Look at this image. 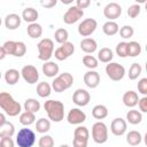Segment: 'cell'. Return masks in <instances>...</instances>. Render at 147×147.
<instances>
[{"label":"cell","mask_w":147,"mask_h":147,"mask_svg":"<svg viewBox=\"0 0 147 147\" xmlns=\"http://www.w3.org/2000/svg\"><path fill=\"white\" fill-rule=\"evenodd\" d=\"M114 57L113 51L108 47H103L98 52V60L103 63H109Z\"/></svg>","instance_id":"cell-24"},{"label":"cell","mask_w":147,"mask_h":147,"mask_svg":"<svg viewBox=\"0 0 147 147\" xmlns=\"http://www.w3.org/2000/svg\"><path fill=\"white\" fill-rule=\"evenodd\" d=\"M91 100V95L90 93L84 90V88H78L72 94V101L75 105H77L78 107H84V106H87L88 102Z\"/></svg>","instance_id":"cell-12"},{"label":"cell","mask_w":147,"mask_h":147,"mask_svg":"<svg viewBox=\"0 0 147 147\" xmlns=\"http://www.w3.org/2000/svg\"><path fill=\"white\" fill-rule=\"evenodd\" d=\"M0 79H1V72H0Z\"/></svg>","instance_id":"cell-55"},{"label":"cell","mask_w":147,"mask_h":147,"mask_svg":"<svg viewBox=\"0 0 147 147\" xmlns=\"http://www.w3.org/2000/svg\"><path fill=\"white\" fill-rule=\"evenodd\" d=\"M26 31H28V34L31 38H33V39L34 38H39L42 34V28L38 23H31V24H29Z\"/></svg>","instance_id":"cell-30"},{"label":"cell","mask_w":147,"mask_h":147,"mask_svg":"<svg viewBox=\"0 0 147 147\" xmlns=\"http://www.w3.org/2000/svg\"><path fill=\"white\" fill-rule=\"evenodd\" d=\"M21 72H18V70L16 69H8L5 72V80L8 85H15L18 79H20Z\"/></svg>","instance_id":"cell-22"},{"label":"cell","mask_w":147,"mask_h":147,"mask_svg":"<svg viewBox=\"0 0 147 147\" xmlns=\"http://www.w3.org/2000/svg\"><path fill=\"white\" fill-rule=\"evenodd\" d=\"M141 133L138 132V131H130L127 134H126V141L129 145L131 146H138L140 142H141Z\"/></svg>","instance_id":"cell-29"},{"label":"cell","mask_w":147,"mask_h":147,"mask_svg":"<svg viewBox=\"0 0 147 147\" xmlns=\"http://www.w3.org/2000/svg\"><path fill=\"white\" fill-rule=\"evenodd\" d=\"M126 119L130 124H133V125L139 124L142 121V114L139 110H136V109L129 110L127 114H126Z\"/></svg>","instance_id":"cell-28"},{"label":"cell","mask_w":147,"mask_h":147,"mask_svg":"<svg viewBox=\"0 0 147 147\" xmlns=\"http://www.w3.org/2000/svg\"><path fill=\"white\" fill-rule=\"evenodd\" d=\"M87 139H83V138H77L74 137L72 140V146L74 147H87Z\"/></svg>","instance_id":"cell-46"},{"label":"cell","mask_w":147,"mask_h":147,"mask_svg":"<svg viewBox=\"0 0 147 147\" xmlns=\"http://www.w3.org/2000/svg\"><path fill=\"white\" fill-rule=\"evenodd\" d=\"M121 14H122V7L117 2H109L103 8V15L109 21L118 18L121 16Z\"/></svg>","instance_id":"cell-13"},{"label":"cell","mask_w":147,"mask_h":147,"mask_svg":"<svg viewBox=\"0 0 147 147\" xmlns=\"http://www.w3.org/2000/svg\"><path fill=\"white\" fill-rule=\"evenodd\" d=\"M21 75L28 84H36L39 79V72H38L37 68L31 64L24 65L21 70Z\"/></svg>","instance_id":"cell-10"},{"label":"cell","mask_w":147,"mask_h":147,"mask_svg":"<svg viewBox=\"0 0 147 147\" xmlns=\"http://www.w3.org/2000/svg\"><path fill=\"white\" fill-rule=\"evenodd\" d=\"M83 63L88 69H95L98 67V59L92 55H85L83 57Z\"/></svg>","instance_id":"cell-37"},{"label":"cell","mask_w":147,"mask_h":147,"mask_svg":"<svg viewBox=\"0 0 147 147\" xmlns=\"http://www.w3.org/2000/svg\"><path fill=\"white\" fill-rule=\"evenodd\" d=\"M141 71H142V68H141V65L139 63H137V62L132 63L131 67H130V69H129V78L131 80L137 79L141 75Z\"/></svg>","instance_id":"cell-36"},{"label":"cell","mask_w":147,"mask_h":147,"mask_svg":"<svg viewBox=\"0 0 147 147\" xmlns=\"http://www.w3.org/2000/svg\"><path fill=\"white\" fill-rule=\"evenodd\" d=\"M59 65L53 61H46L42 64V72L47 77H55L59 74Z\"/></svg>","instance_id":"cell-18"},{"label":"cell","mask_w":147,"mask_h":147,"mask_svg":"<svg viewBox=\"0 0 147 147\" xmlns=\"http://www.w3.org/2000/svg\"><path fill=\"white\" fill-rule=\"evenodd\" d=\"M21 20L17 14H8L5 18V25L8 30H15L21 25Z\"/></svg>","instance_id":"cell-19"},{"label":"cell","mask_w":147,"mask_h":147,"mask_svg":"<svg viewBox=\"0 0 147 147\" xmlns=\"http://www.w3.org/2000/svg\"><path fill=\"white\" fill-rule=\"evenodd\" d=\"M138 106H139V109L142 113H147V96H144V98L139 99Z\"/></svg>","instance_id":"cell-47"},{"label":"cell","mask_w":147,"mask_h":147,"mask_svg":"<svg viewBox=\"0 0 147 147\" xmlns=\"http://www.w3.org/2000/svg\"><path fill=\"white\" fill-rule=\"evenodd\" d=\"M44 108L48 115V118L55 123L61 122L64 118V105L57 100H48L45 102Z\"/></svg>","instance_id":"cell-2"},{"label":"cell","mask_w":147,"mask_h":147,"mask_svg":"<svg viewBox=\"0 0 147 147\" xmlns=\"http://www.w3.org/2000/svg\"><path fill=\"white\" fill-rule=\"evenodd\" d=\"M0 108L10 117H15L21 113V105L8 92H0Z\"/></svg>","instance_id":"cell-1"},{"label":"cell","mask_w":147,"mask_h":147,"mask_svg":"<svg viewBox=\"0 0 147 147\" xmlns=\"http://www.w3.org/2000/svg\"><path fill=\"white\" fill-rule=\"evenodd\" d=\"M0 147H14V141L11 138H1Z\"/></svg>","instance_id":"cell-48"},{"label":"cell","mask_w":147,"mask_h":147,"mask_svg":"<svg viewBox=\"0 0 147 147\" xmlns=\"http://www.w3.org/2000/svg\"><path fill=\"white\" fill-rule=\"evenodd\" d=\"M123 103L129 107V108H133L134 106L138 105V101H139V96H138V93L134 92V91H126L123 95Z\"/></svg>","instance_id":"cell-17"},{"label":"cell","mask_w":147,"mask_h":147,"mask_svg":"<svg viewBox=\"0 0 147 147\" xmlns=\"http://www.w3.org/2000/svg\"><path fill=\"white\" fill-rule=\"evenodd\" d=\"M24 109H25V111L36 114L40 110V102L36 99H32V98L26 99L24 102Z\"/></svg>","instance_id":"cell-25"},{"label":"cell","mask_w":147,"mask_h":147,"mask_svg":"<svg viewBox=\"0 0 147 147\" xmlns=\"http://www.w3.org/2000/svg\"><path fill=\"white\" fill-rule=\"evenodd\" d=\"M38 16H39V14H38V11H37V9H34V8H32V7H28V8H25L24 10H23V13H22V18L25 21V22H28V23H36V21L38 20Z\"/></svg>","instance_id":"cell-21"},{"label":"cell","mask_w":147,"mask_h":147,"mask_svg":"<svg viewBox=\"0 0 147 147\" xmlns=\"http://www.w3.org/2000/svg\"><path fill=\"white\" fill-rule=\"evenodd\" d=\"M36 142V134L32 130L23 127L16 136V144L18 147H32Z\"/></svg>","instance_id":"cell-5"},{"label":"cell","mask_w":147,"mask_h":147,"mask_svg":"<svg viewBox=\"0 0 147 147\" xmlns=\"http://www.w3.org/2000/svg\"><path fill=\"white\" fill-rule=\"evenodd\" d=\"M84 15V11L77 8L76 6H71L68 8L65 14L63 15V22L65 24H74L77 21H79Z\"/></svg>","instance_id":"cell-11"},{"label":"cell","mask_w":147,"mask_h":147,"mask_svg":"<svg viewBox=\"0 0 147 147\" xmlns=\"http://www.w3.org/2000/svg\"><path fill=\"white\" fill-rule=\"evenodd\" d=\"M39 147H53L54 146V139L51 136H42L38 141Z\"/></svg>","instance_id":"cell-42"},{"label":"cell","mask_w":147,"mask_h":147,"mask_svg":"<svg viewBox=\"0 0 147 147\" xmlns=\"http://www.w3.org/2000/svg\"><path fill=\"white\" fill-rule=\"evenodd\" d=\"M96 41L92 38H84L82 41H80V49L87 54L90 53H93L96 51Z\"/></svg>","instance_id":"cell-20"},{"label":"cell","mask_w":147,"mask_h":147,"mask_svg":"<svg viewBox=\"0 0 147 147\" xmlns=\"http://www.w3.org/2000/svg\"><path fill=\"white\" fill-rule=\"evenodd\" d=\"M118 31H119V36H121L123 39H129V38H131V37L133 36V33H134V30H133V28H132L131 25H124V26H122Z\"/></svg>","instance_id":"cell-38"},{"label":"cell","mask_w":147,"mask_h":147,"mask_svg":"<svg viewBox=\"0 0 147 147\" xmlns=\"http://www.w3.org/2000/svg\"><path fill=\"white\" fill-rule=\"evenodd\" d=\"M106 74L111 80L118 82L125 76V68L117 62H109L106 65Z\"/></svg>","instance_id":"cell-7"},{"label":"cell","mask_w":147,"mask_h":147,"mask_svg":"<svg viewBox=\"0 0 147 147\" xmlns=\"http://www.w3.org/2000/svg\"><path fill=\"white\" fill-rule=\"evenodd\" d=\"M141 53V46L137 41H130L127 42V56H138Z\"/></svg>","instance_id":"cell-32"},{"label":"cell","mask_w":147,"mask_h":147,"mask_svg":"<svg viewBox=\"0 0 147 147\" xmlns=\"http://www.w3.org/2000/svg\"><path fill=\"white\" fill-rule=\"evenodd\" d=\"M92 138L96 144H105L108 140V129L103 122H96L93 124Z\"/></svg>","instance_id":"cell-6"},{"label":"cell","mask_w":147,"mask_h":147,"mask_svg":"<svg viewBox=\"0 0 147 147\" xmlns=\"http://www.w3.org/2000/svg\"><path fill=\"white\" fill-rule=\"evenodd\" d=\"M6 122H7V119H6V116H5V114L0 113V126H1L2 124H5Z\"/></svg>","instance_id":"cell-51"},{"label":"cell","mask_w":147,"mask_h":147,"mask_svg":"<svg viewBox=\"0 0 147 147\" xmlns=\"http://www.w3.org/2000/svg\"><path fill=\"white\" fill-rule=\"evenodd\" d=\"M92 116L96 119H103L108 116V109L103 105H96L92 109Z\"/></svg>","instance_id":"cell-26"},{"label":"cell","mask_w":147,"mask_h":147,"mask_svg":"<svg viewBox=\"0 0 147 147\" xmlns=\"http://www.w3.org/2000/svg\"><path fill=\"white\" fill-rule=\"evenodd\" d=\"M75 52V46L72 42L70 41H67L64 44H62L60 47H57L55 49V53H54V56L56 60L59 61H63L65 59H68L69 56H71Z\"/></svg>","instance_id":"cell-9"},{"label":"cell","mask_w":147,"mask_h":147,"mask_svg":"<svg viewBox=\"0 0 147 147\" xmlns=\"http://www.w3.org/2000/svg\"><path fill=\"white\" fill-rule=\"evenodd\" d=\"M51 129V122L46 118H39L36 123V130L39 133H46Z\"/></svg>","instance_id":"cell-34"},{"label":"cell","mask_w":147,"mask_h":147,"mask_svg":"<svg viewBox=\"0 0 147 147\" xmlns=\"http://www.w3.org/2000/svg\"><path fill=\"white\" fill-rule=\"evenodd\" d=\"M26 53V46L23 41H16V46H15V52H14V56L16 57H21L23 55H25Z\"/></svg>","instance_id":"cell-40"},{"label":"cell","mask_w":147,"mask_h":147,"mask_svg":"<svg viewBox=\"0 0 147 147\" xmlns=\"http://www.w3.org/2000/svg\"><path fill=\"white\" fill-rule=\"evenodd\" d=\"M60 147H70V146H68V145H61Z\"/></svg>","instance_id":"cell-53"},{"label":"cell","mask_w":147,"mask_h":147,"mask_svg":"<svg viewBox=\"0 0 147 147\" xmlns=\"http://www.w3.org/2000/svg\"><path fill=\"white\" fill-rule=\"evenodd\" d=\"M96 26L98 23L94 18H85L78 25V33L83 37H88L95 31Z\"/></svg>","instance_id":"cell-8"},{"label":"cell","mask_w":147,"mask_h":147,"mask_svg":"<svg viewBox=\"0 0 147 147\" xmlns=\"http://www.w3.org/2000/svg\"><path fill=\"white\" fill-rule=\"evenodd\" d=\"M90 5H91V1H90V0H77V1H76V7L79 8L80 10L87 8Z\"/></svg>","instance_id":"cell-49"},{"label":"cell","mask_w":147,"mask_h":147,"mask_svg":"<svg viewBox=\"0 0 147 147\" xmlns=\"http://www.w3.org/2000/svg\"><path fill=\"white\" fill-rule=\"evenodd\" d=\"M56 2H57L56 0H41L40 5L42 7H45V8H52V7H54L56 5Z\"/></svg>","instance_id":"cell-50"},{"label":"cell","mask_w":147,"mask_h":147,"mask_svg":"<svg viewBox=\"0 0 147 147\" xmlns=\"http://www.w3.org/2000/svg\"><path fill=\"white\" fill-rule=\"evenodd\" d=\"M51 91H52V86L46 83V82H41L38 84L37 86V94L40 96V98H46L51 94Z\"/></svg>","instance_id":"cell-31"},{"label":"cell","mask_w":147,"mask_h":147,"mask_svg":"<svg viewBox=\"0 0 147 147\" xmlns=\"http://www.w3.org/2000/svg\"><path fill=\"white\" fill-rule=\"evenodd\" d=\"M72 83H74V77H72V75H71L70 72H63V74H61L60 76L55 77V79H54L53 83H52V88H53L55 92L61 93V92H63V91L70 88L71 85H72Z\"/></svg>","instance_id":"cell-4"},{"label":"cell","mask_w":147,"mask_h":147,"mask_svg":"<svg viewBox=\"0 0 147 147\" xmlns=\"http://www.w3.org/2000/svg\"><path fill=\"white\" fill-rule=\"evenodd\" d=\"M138 91L144 96H146V94H147V78H141L139 80V83H138Z\"/></svg>","instance_id":"cell-45"},{"label":"cell","mask_w":147,"mask_h":147,"mask_svg":"<svg viewBox=\"0 0 147 147\" xmlns=\"http://www.w3.org/2000/svg\"><path fill=\"white\" fill-rule=\"evenodd\" d=\"M6 52H5V49H3V47L2 46H0V60H3L5 57H6Z\"/></svg>","instance_id":"cell-52"},{"label":"cell","mask_w":147,"mask_h":147,"mask_svg":"<svg viewBox=\"0 0 147 147\" xmlns=\"http://www.w3.org/2000/svg\"><path fill=\"white\" fill-rule=\"evenodd\" d=\"M118 30H119L118 24L116 22H114V21H108L102 26V31H103V33L106 36H114V34H116L118 32Z\"/></svg>","instance_id":"cell-27"},{"label":"cell","mask_w":147,"mask_h":147,"mask_svg":"<svg viewBox=\"0 0 147 147\" xmlns=\"http://www.w3.org/2000/svg\"><path fill=\"white\" fill-rule=\"evenodd\" d=\"M1 23H2V21H1V17H0V25H1Z\"/></svg>","instance_id":"cell-54"},{"label":"cell","mask_w":147,"mask_h":147,"mask_svg":"<svg viewBox=\"0 0 147 147\" xmlns=\"http://www.w3.org/2000/svg\"><path fill=\"white\" fill-rule=\"evenodd\" d=\"M34 121H36V116H34L33 113L24 111V113H22V114L20 115V123H21L22 125H25V126L31 125V124L34 123Z\"/></svg>","instance_id":"cell-33"},{"label":"cell","mask_w":147,"mask_h":147,"mask_svg":"<svg viewBox=\"0 0 147 147\" xmlns=\"http://www.w3.org/2000/svg\"><path fill=\"white\" fill-rule=\"evenodd\" d=\"M140 6L138 3H134V5H131L127 9V15L131 17V18H136L138 17V15L140 14Z\"/></svg>","instance_id":"cell-43"},{"label":"cell","mask_w":147,"mask_h":147,"mask_svg":"<svg viewBox=\"0 0 147 147\" xmlns=\"http://www.w3.org/2000/svg\"><path fill=\"white\" fill-rule=\"evenodd\" d=\"M67 121L70 124L77 125V124H82L83 122L86 121V114L80 110L79 108H72L69 110L68 115H67Z\"/></svg>","instance_id":"cell-14"},{"label":"cell","mask_w":147,"mask_h":147,"mask_svg":"<svg viewBox=\"0 0 147 147\" xmlns=\"http://www.w3.org/2000/svg\"><path fill=\"white\" fill-rule=\"evenodd\" d=\"M54 37H55V41L62 45V44H64V42H67V41H68L69 33H68V31H67L65 29L60 28V29H57V30L55 31Z\"/></svg>","instance_id":"cell-35"},{"label":"cell","mask_w":147,"mask_h":147,"mask_svg":"<svg viewBox=\"0 0 147 147\" xmlns=\"http://www.w3.org/2000/svg\"><path fill=\"white\" fill-rule=\"evenodd\" d=\"M74 137H77V138H83V139H87V140H88L90 132H88L87 127H85V126H78V127H76V129H75Z\"/></svg>","instance_id":"cell-39"},{"label":"cell","mask_w":147,"mask_h":147,"mask_svg":"<svg viewBox=\"0 0 147 147\" xmlns=\"http://www.w3.org/2000/svg\"><path fill=\"white\" fill-rule=\"evenodd\" d=\"M37 48H38V59L46 62L49 61V59L53 56L54 42L49 38H44L38 42Z\"/></svg>","instance_id":"cell-3"},{"label":"cell","mask_w":147,"mask_h":147,"mask_svg":"<svg viewBox=\"0 0 147 147\" xmlns=\"http://www.w3.org/2000/svg\"><path fill=\"white\" fill-rule=\"evenodd\" d=\"M84 83L90 88H95L100 84V75L96 71L90 70L84 75Z\"/></svg>","instance_id":"cell-16"},{"label":"cell","mask_w":147,"mask_h":147,"mask_svg":"<svg viewBox=\"0 0 147 147\" xmlns=\"http://www.w3.org/2000/svg\"><path fill=\"white\" fill-rule=\"evenodd\" d=\"M116 54L119 57H126L127 56V42L125 41L118 42L116 46Z\"/></svg>","instance_id":"cell-41"},{"label":"cell","mask_w":147,"mask_h":147,"mask_svg":"<svg viewBox=\"0 0 147 147\" xmlns=\"http://www.w3.org/2000/svg\"><path fill=\"white\" fill-rule=\"evenodd\" d=\"M110 131L114 136H117V137L123 136L126 132V122L121 117L113 119L110 124Z\"/></svg>","instance_id":"cell-15"},{"label":"cell","mask_w":147,"mask_h":147,"mask_svg":"<svg viewBox=\"0 0 147 147\" xmlns=\"http://www.w3.org/2000/svg\"><path fill=\"white\" fill-rule=\"evenodd\" d=\"M15 46H16V41H13V40H7L5 44H3V49L6 52V54H9V55H14V52H15Z\"/></svg>","instance_id":"cell-44"},{"label":"cell","mask_w":147,"mask_h":147,"mask_svg":"<svg viewBox=\"0 0 147 147\" xmlns=\"http://www.w3.org/2000/svg\"><path fill=\"white\" fill-rule=\"evenodd\" d=\"M15 133V126L10 122H6L0 126V138H11Z\"/></svg>","instance_id":"cell-23"}]
</instances>
